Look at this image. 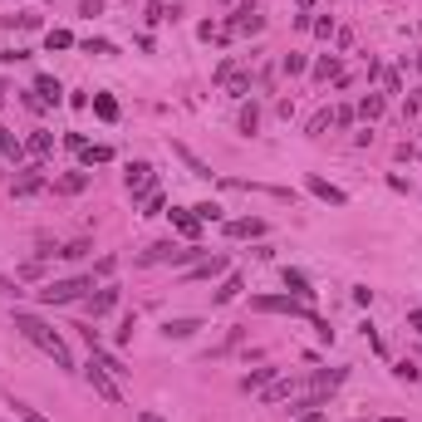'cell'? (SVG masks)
Segmentation results:
<instances>
[{"label": "cell", "mask_w": 422, "mask_h": 422, "mask_svg": "<svg viewBox=\"0 0 422 422\" xmlns=\"http://www.w3.org/2000/svg\"><path fill=\"white\" fill-rule=\"evenodd\" d=\"M10 407H15V422H49L39 407H30V403H20V398H10Z\"/></svg>", "instance_id": "obj_27"}, {"label": "cell", "mask_w": 422, "mask_h": 422, "mask_svg": "<svg viewBox=\"0 0 422 422\" xmlns=\"http://www.w3.org/2000/svg\"><path fill=\"white\" fill-rule=\"evenodd\" d=\"M49 49H74V35L69 30H49Z\"/></svg>", "instance_id": "obj_36"}, {"label": "cell", "mask_w": 422, "mask_h": 422, "mask_svg": "<svg viewBox=\"0 0 422 422\" xmlns=\"http://www.w3.org/2000/svg\"><path fill=\"white\" fill-rule=\"evenodd\" d=\"M250 309H260V314H309V304L304 300H295V295H255L250 300Z\"/></svg>", "instance_id": "obj_4"}, {"label": "cell", "mask_w": 422, "mask_h": 422, "mask_svg": "<svg viewBox=\"0 0 422 422\" xmlns=\"http://www.w3.org/2000/svg\"><path fill=\"white\" fill-rule=\"evenodd\" d=\"M295 422H324V412H320V407H309V412H300Z\"/></svg>", "instance_id": "obj_46"}, {"label": "cell", "mask_w": 422, "mask_h": 422, "mask_svg": "<svg viewBox=\"0 0 422 422\" xmlns=\"http://www.w3.org/2000/svg\"><path fill=\"white\" fill-rule=\"evenodd\" d=\"M35 93H39L44 103H59V98H64V89H59V79H49V74H39V79H35Z\"/></svg>", "instance_id": "obj_19"}, {"label": "cell", "mask_w": 422, "mask_h": 422, "mask_svg": "<svg viewBox=\"0 0 422 422\" xmlns=\"http://www.w3.org/2000/svg\"><path fill=\"white\" fill-rule=\"evenodd\" d=\"M226 236H231V241H255V236H266V221H260V217H241V221H226Z\"/></svg>", "instance_id": "obj_8"}, {"label": "cell", "mask_w": 422, "mask_h": 422, "mask_svg": "<svg viewBox=\"0 0 422 422\" xmlns=\"http://www.w3.org/2000/svg\"><path fill=\"white\" fill-rule=\"evenodd\" d=\"M241 290H246V280H241L236 270H226V280H221V290H217V295H211V304H231Z\"/></svg>", "instance_id": "obj_13"}, {"label": "cell", "mask_w": 422, "mask_h": 422, "mask_svg": "<svg viewBox=\"0 0 422 422\" xmlns=\"http://www.w3.org/2000/svg\"><path fill=\"white\" fill-rule=\"evenodd\" d=\"M226 270H231V260H226V255H211V260H196L182 280H217V275H226Z\"/></svg>", "instance_id": "obj_7"}, {"label": "cell", "mask_w": 422, "mask_h": 422, "mask_svg": "<svg viewBox=\"0 0 422 422\" xmlns=\"http://www.w3.org/2000/svg\"><path fill=\"white\" fill-rule=\"evenodd\" d=\"M290 393H295V383H290V378H275V383L260 388V403H280V398H290Z\"/></svg>", "instance_id": "obj_21"}, {"label": "cell", "mask_w": 422, "mask_h": 422, "mask_svg": "<svg viewBox=\"0 0 422 422\" xmlns=\"http://www.w3.org/2000/svg\"><path fill=\"white\" fill-rule=\"evenodd\" d=\"M383 89H388V93H403V79H398V74L388 69V74H383Z\"/></svg>", "instance_id": "obj_44"}, {"label": "cell", "mask_w": 422, "mask_h": 422, "mask_svg": "<svg viewBox=\"0 0 422 422\" xmlns=\"http://www.w3.org/2000/svg\"><path fill=\"white\" fill-rule=\"evenodd\" d=\"M49 147H55V138H49V133H30V143H25V152H35V157H44Z\"/></svg>", "instance_id": "obj_31"}, {"label": "cell", "mask_w": 422, "mask_h": 422, "mask_svg": "<svg viewBox=\"0 0 422 422\" xmlns=\"http://www.w3.org/2000/svg\"><path fill=\"white\" fill-rule=\"evenodd\" d=\"M275 378H280V368H255V374H246V378H241V388H246V393H255V388L275 383Z\"/></svg>", "instance_id": "obj_15"}, {"label": "cell", "mask_w": 422, "mask_h": 422, "mask_svg": "<svg viewBox=\"0 0 422 422\" xmlns=\"http://www.w3.org/2000/svg\"><path fill=\"white\" fill-rule=\"evenodd\" d=\"M407 324H412V329L422 334V309H412V314H407Z\"/></svg>", "instance_id": "obj_48"}, {"label": "cell", "mask_w": 422, "mask_h": 422, "mask_svg": "<svg viewBox=\"0 0 422 422\" xmlns=\"http://www.w3.org/2000/svg\"><path fill=\"white\" fill-rule=\"evenodd\" d=\"M417 157H422V152H417Z\"/></svg>", "instance_id": "obj_53"}, {"label": "cell", "mask_w": 422, "mask_h": 422, "mask_svg": "<svg viewBox=\"0 0 422 422\" xmlns=\"http://www.w3.org/2000/svg\"><path fill=\"white\" fill-rule=\"evenodd\" d=\"M123 187H128V196H133V206L152 192V163H128V172H123Z\"/></svg>", "instance_id": "obj_6"}, {"label": "cell", "mask_w": 422, "mask_h": 422, "mask_svg": "<svg viewBox=\"0 0 422 422\" xmlns=\"http://www.w3.org/2000/svg\"><path fill=\"white\" fill-rule=\"evenodd\" d=\"M339 74H344V64H339L334 55H324L320 64H314V79H320V84H329V79H339Z\"/></svg>", "instance_id": "obj_23"}, {"label": "cell", "mask_w": 422, "mask_h": 422, "mask_svg": "<svg viewBox=\"0 0 422 422\" xmlns=\"http://www.w3.org/2000/svg\"><path fill=\"white\" fill-rule=\"evenodd\" d=\"M255 128H260V109H255V103H241V133L250 138Z\"/></svg>", "instance_id": "obj_29"}, {"label": "cell", "mask_w": 422, "mask_h": 422, "mask_svg": "<svg viewBox=\"0 0 422 422\" xmlns=\"http://www.w3.org/2000/svg\"><path fill=\"white\" fill-rule=\"evenodd\" d=\"M201 250L196 246H177V241H152L143 255H138V266H192Z\"/></svg>", "instance_id": "obj_2"}, {"label": "cell", "mask_w": 422, "mask_h": 422, "mask_svg": "<svg viewBox=\"0 0 422 422\" xmlns=\"http://www.w3.org/2000/svg\"><path fill=\"white\" fill-rule=\"evenodd\" d=\"M15 329L39 349V354H49V358H55L59 368H74V354H69V344H64V334L59 329H49L44 320H39V314H25V309H15Z\"/></svg>", "instance_id": "obj_1"}, {"label": "cell", "mask_w": 422, "mask_h": 422, "mask_svg": "<svg viewBox=\"0 0 422 422\" xmlns=\"http://www.w3.org/2000/svg\"><path fill=\"white\" fill-rule=\"evenodd\" d=\"M280 69H285V74H304V55H285Z\"/></svg>", "instance_id": "obj_39"}, {"label": "cell", "mask_w": 422, "mask_h": 422, "mask_svg": "<svg viewBox=\"0 0 422 422\" xmlns=\"http://www.w3.org/2000/svg\"><path fill=\"white\" fill-rule=\"evenodd\" d=\"M226 84H231V98H246V93H250V79H246V74H236V79H226Z\"/></svg>", "instance_id": "obj_40"}, {"label": "cell", "mask_w": 422, "mask_h": 422, "mask_svg": "<svg viewBox=\"0 0 422 422\" xmlns=\"http://www.w3.org/2000/svg\"><path fill=\"white\" fill-rule=\"evenodd\" d=\"M393 378H403V383H417L422 374H417V363H412V358H403V363L393 368Z\"/></svg>", "instance_id": "obj_34"}, {"label": "cell", "mask_w": 422, "mask_h": 422, "mask_svg": "<svg viewBox=\"0 0 422 422\" xmlns=\"http://www.w3.org/2000/svg\"><path fill=\"white\" fill-rule=\"evenodd\" d=\"M172 226H177L187 241H196V236H201V221H196V211H192V206H177V211H172Z\"/></svg>", "instance_id": "obj_10"}, {"label": "cell", "mask_w": 422, "mask_h": 422, "mask_svg": "<svg viewBox=\"0 0 422 422\" xmlns=\"http://www.w3.org/2000/svg\"><path fill=\"white\" fill-rule=\"evenodd\" d=\"M93 113H98L103 123H113V118H118V98H113V93H93Z\"/></svg>", "instance_id": "obj_20"}, {"label": "cell", "mask_w": 422, "mask_h": 422, "mask_svg": "<svg viewBox=\"0 0 422 422\" xmlns=\"http://www.w3.org/2000/svg\"><path fill=\"white\" fill-rule=\"evenodd\" d=\"M339 383H344V368H334V374H314V393H320V398L334 393Z\"/></svg>", "instance_id": "obj_24"}, {"label": "cell", "mask_w": 422, "mask_h": 422, "mask_svg": "<svg viewBox=\"0 0 422 422\" xmlns=\"http://www.w3.org/2000/svg\"><path fill=\"white\" fill-rule=\"evenodd\" d=\"M6 25H10V30H15V25H20V30H39V15H10Z\"/></svg>", "instance_id": "obj_38"}, {"label": "cell", "mask_w": 422, "mask_h": 422, "mask_svg": "<svg viewBox=\"0 0 422 422\" xmlns=\"http://www.w3.org/2000/svg\"><path fill=\"white\" fill-rule=\"evenodd\" d=\"M10 93H15V89H10V84H6V79H0V103H6V98H10Z\"/></svg>", "instance_id": "obj_49"}, {"label": "cell", "mask_w": 422, "mask_h": 422, "mask_svg": "<svg viewBox=\"0 0 422 422\" xmlns=\"http://www.w3.org/2000/svg\"><path fill=\"white\" fill-rule=\"evenodd\" d=\"M103 10V0H84V15H98Z\"/></svg>", "instance_id": "obj_47"}, {"label": "cell", "mask_w": 422, "mask_h": 422, "mask_svg": "<svg viewBox=\"0 0 422 422\" xmlns=\"http://www.w3.org/2000/svg\"><path fill=\"white\" fill-rule=\"evenodd\" d=\"M10 192H15V196H35V192H44V177H39V167L30 163V167H25V177H20Z\"/></svg>", "instance_id": "obj_14"}, {"label": "cell", "mask_w": 422, "mask_h": 422, "mask_svg": "<svg viewBox=\"0 0 422 422\" xmlns=\"http://www.w3.org/2000/svg\"><path fill=\"white\" fill-rule=\"evenodd\" d=\"M172 152H177V157H182V163H187V167H192V177H211V167H206V163H201V157H196V152H187V147H182V143H177V147H172Z\"/></svg>", "instance_id": "obj_25"}, {"label": "cell", "mask_w": 422, "mask_h": 422, "mask_svg": "<svg viewBox=\"0 0 422 422\" xmlns=\"http://www.w3.org/2000/svg\"><path fill=\"white\" fill-rule=\"evenodd\" d=\"M0 422H6V417H0Z\"/></svg>", "instance_id": "obj_52"}, {"label": "cell", "mask_w": 422, "mask_h": 422, "mask_svg": "<svg viewBox=\"0 0 422 422\" xmlns=\"http://www.w3.org/2000/svg\"><path fill=\"white\" fill-rule=\"evenodd\" d=\"M417 30H422V25H417Z\"/></svg>", "instance_id": "obj_54"}, {"label": "cell", "mask_w": 422, "mask_h": 422, "mask_svg": "<svg viewBox=\"0 0 422 422\" xmlns=\"http://www.w3.org/2000/svg\"><path fill=\"white\" fill-rule=\"evenodd\" d=\"M84 49H89V55H113L109 39H84Z\"/></svg>", "instance_id": "obj_41"}, {"label": "cell", "mask_w": 422, "mask_h": 422, "mask_svg": "<svg viewBox=\"0 0 422 422\" xmlns=\"http://www.w3.org/2000/svg\"><path fill=\"white\" fill-rule=\"evenodd\" d=\"M285 290H290V295H295V300H304V304H309V300H314V290H309V280H304V275H300V270H285Z\"/></svg>", "instance_id": "obj_17"}, {"label": "cell", "mask_w": 422, "mask_h": 422, "mask_svg": "<svg viewBox=\"0 0 422 422\" xmlns=\"http://www.w3.org/2000/svg\"><path fill=\"white\" fill-rule=\"evenodd\" d=\"M163 201H167V196L152 187V192H147V201H143V217H157V211H163Z\"/></svg>", "instance_id": "obj_35"}, {"label": "cell", "mask_w": 422, "mask_h": 422, "mask_svg": "<svg viewBox=\"0 0 422 422\" xmlns=\"http://www.w3.org/2000/svg\"><path fill=\"white\" fill-rule=\"evenodd\" d=\"M15 59H25V49H0V64H15Z\"/></svg>", "instance_id": "obj_45"}, {"label": "cell", "mask_w": 422, "mask_h": 422, "mask_svg": "<svg viewBox=\"0 0 422 422\" xmlns=\"http://www.w3.org/2000/svg\"><path fill=\"white\" fill-rule=\"evenodd\" d=\"M192 211H196L201 226H206V221H221V206H217V201H201V206H192Z\"/></svg>", "instance_id": "obj_32"}, {"label": "cell", "mask_w": 422, "mask_h": 422, "mask_svg": "<svg viewBox=\"0 0 422 422\" xmlns=\"http://www.w3.org/2000/svg\"><path fill=\"white\" fill-rule=\"evenodd\" d=\"M309 25H314V35H320V39H329V35H334V20H329V15H324V20H309Z\"/></svg>", "instance_id": "obj_43"}, {"label": "cell", "mask_w": 422, "mask_h": 422, "mask_svg": "<svg viewBox=\"0 0 422 422\" xmlns=\"http://www.w3.org/2000/svg\"><path fill=\"white\" fill-rule=\"evenodd\" d=\"M196 329H201V320H167V324H163L167 339H192Z\"/></svg>", "instance_id": "obj_18"}, {"label": "cell", "mask_w": 422, "mask_h": 422, "mask_svg": "<svg viewBox=\"0 0 422 422\" xmlns=\"http://www.w3.org/2000/svg\"><path fill=\"white\" fill-rule=\"evenodd\" d=\"M358 113H363V118H368V123H374V118H378V113H383V93H368V98H363V103H358Z\"/></svg>", "instance_id": "obj_30"}, {"label": "cell", "mask_w": 422, "mask_h": 422, "mask_svg": "<svg viewBox=\"0 0 422 422\" xmlns=\"http://www.w3.org/2000/svg\"><path fill=\"white\" fill-rule=\"evenodd\" d=\"M138 422H163V417H157V412H143V417H138Z\"/></svg>", "instance_id": "obj_50"}, {"label": "cell", "mask_w": 422, "mask_h": 422, "mask_svg": "<svg viewBox=\"0 0 422 422\" xmlns=\"http://www.w3.org/2000/svg\"><path fill=\"white\" fill-rule=\"evenodd\" d=\"M89 250H93V246H89L84 236H79V241H69V246H59V255H64V260H79V255H89Z\"/></svg>", "instance_id": "obj_33"}, {"label": "cell", "mask_w": 422, "mask_h": 422, "mask_svg": "<svg viewBox=\"0 0 422 422\" xmlns=\"http://www.w3.org/2000/svg\"><path fill=\"white\" fill-rule=\"evenodd\" d=\"M378 422H407V417H378Z\"/></svg>", "instance_id": "obj_51"}, {"label": "cell", "mask_w": 422, "mask_h": 422, "mask_svg": "<svg viewBox=\"0 0 422 422\" xmlns=\"http://www.w3.org/2000/svg\"><path fill=\"white\" fill-rule=\"evenodd\" d=\"M113 304H118V285H103L98 295H89V314H93V320H103Z\"/></svg>", "instance_id": "obj_9"}, {"label": "cell", "mask_w": 422, "mask_h": 422, "mask_svg": "<svg viewBox=\"0 0 422 422\" xmlns=\"http://www.w3.org/2000/svg\"><path fill=\"white\" fill-rule=\"evenodd\" d=\"M84 163H89V167H103V163H113V147H109V143H98V147H84Z\"/></svg>", "instance_id": "obj_26"}, {"label": "cell", "mask_w": 422, "mask_h": 422, "mask_svg": "<svg viewBox=\"0 0 422 422\" xmlns=\"http://www.w3.org/2000/svg\"><path fill=\"white\" fill-rule=\"evenodd\" d=\"M0 157H10V163H25V143H20L6 123H0Z\"/></svg>", "instance_id": "obj_12"}, {"label": "cell", "mask_w": 422, "mask_h": 422, "mask_svg": "<svg viewBox=\"0 0 422 422\" xmlns=\"http://www.w3.org/2000/svg\"><path fill=\"white\" fill-rule=\"evenodd\" d=\"M329 123H334V113H314V118H309V133H324Z\"/></svg>", "instance_id": "obj_42"}, {"label": "cell", "mask_w": 422, "mask_h": 422, "mask_svg": "<svg viewBox=\"0 0 422 422\" xmlns=\"http://www.w3.org/2000/svg\"><path fill=\"white\" fill-rule=\"evenodd\" d=\"M113 270H118V260H113V255H98V260H93V270H89V280H109Z\"/></svg>", "instance_id": "obj_28"}, {"label": "cell", "mask_w": 422, "mask_h": 422, "mask_svg": "<svg viewBox=\"0 0 422 422\" xmlns=\"http://www.w3.org/2000/svg\"><path fill=\"white\" fill-rule=\"evenodd\" d=\"M74 329H79V339H84V344H89V354H93V349H98V344H103V339H98V329H93V324H74Z\"/></svg>", "instance_id": "obj_37"}, {"label": "cell", "mask_w": 422, "mask_h": 422, "mask_svg": "<svg viewBox=\"0 0 422 422\" xmlns=\"http://www.w3.org/2000/svg\"><path fill=\"white\" fill-rule=\"evenodd\" d=\"M304 187H309L314 196H320V201H329V206H344V201H349V196H344V192H339L334 182H324V177H309Z\"/></svg>", "instance_id": "obj_11"}, {"label": "cell", "mask_w": 422, "mask_h": 422, "mask_svg": "<svg viewBox=\"0 0 422 422\" xmlns=\"http://www.w3.org/2000/svg\"><path fill=\"white\" fill-rule=\"evenodd\" d=\"M84 290H93L89 275H79V280H49V285L39 290V304H69V300H79Z\"/></svg>", "instance_id": "obj_3"}, {"label": "cell", "mask_w": 422, "mask_h": 422, "mask_svg": "<svg viewBox=\"0 0 422 422\" xmlns=\"http://www.w3.org/2000/svg\"><path fill=\"white\" fill-rule=\"evenodd\" d=\"M84 378H89V388L98 393V398H109V403H123V393H118V378L109 374V368H103V363H84Z\"/></svg>", "instance_id": "obj_5"}, {"label": "cell", "mask_w": 422, "mask_h": 422, "mask_svg": "<svg viewBox=\"0 0 422 422\" xmlns=\"http://www.w3.org/2000/svg\"><path fill=\"white\" fill-rule=\"evenodd\" d=\"M89 358H93V363H103V368H109V374H113V378H128V368H123V363H118V358H113L109 349H103V344H98V349L89 354Z\"/></svg>", "instance_id": "obj_22"}, {"label": "cell", "mask_w": 422, "mask_h": 422, "mask_svg": "<svg viewBox=\"0 0 422 422\" xmlns=\"http://www.w3.org/2000/svg\"><path fill=\"white\" fill-rule=\"evenodd\" d=\"M84 187H89V172H69V177H59V182H55V192H59V196H79Z\"/></svg>", "instance_id": "obj_16"}]
</instances>
